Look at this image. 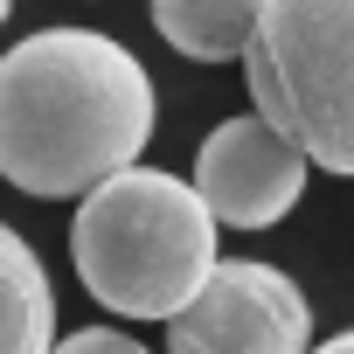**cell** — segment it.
<instances>
[{"instance_id": "obj_6", "label": "cell", "mask_w": 354, "mask_h": 354, "mask_svg": "<svg viewBox=\"0 0 354 354\" xmlns=\"http://www.w3.org/2000/svg\"><path fill=\"white\" fill-rule=\"evenodd\" d=\"M56 347V292L21 230L0 223V354H49Z\"/></svg>"}, {"instance_id": "obj_4", "label": "cell", "mask_w": 354, "mask_h": 354, "mask_svg": "<svg viewBox=\"0 0 354 354\" xmlns=\"http://www.w3.org/2000/svg\"><path fill=\"white\" fill-rule=\"evenodd\" d=\"M313 306L306 292L257 257H216L202 292L167 319V354H306Z\"/></svg>"}, {"instance_id": "obj_8", "label": "cell", "mask_w": 354, "mask_h": 354, "mask_svg": "<svg viewBox=\"0 0 354 354\" xmlns=\"http://www.w3.org/2000/svg\"><path fill=\"white\" fill-rule=\"evenodd\" d=\"M49 354H146L132 333H118V326H77L70 340H56Z\"/></svg>"}, {"instance_id": "obj_2", "label": "cell", "mask_w": 354, "mask_h": 354, "mask_svg": "<svg viewBox=\"0 0 354 354\" xmlns=\"http://www.w3.org/2000/svg\"><path fill=\"white\" fill-rule=\"evenodd\" d=\"M70 257L104 313L174 319L216 271V223L181 174L125 167L77 202Z\"/></svg>"}, {"instance_id": "obj_7", "label": "cell", "mask_w": 354, "mask_h": 354, "mask_svg": "<svg viewBox=\"0 0 354 354\" xmlns=\"http://www.w3.org/2000/svg\"><path fill=\"white\" fill-rule=\"evenodd\" d=\"M250 15H257L250 0H160L153 28L195 63H230L250 42Z\"/></svg>"}, {"instance_id": "obj_9", "label": "cell", "mask_w": 354, "mask_h": 354, "mask_svg": "<svg viewBox=\"0 0 354 354\" xmlns=\"http://www.w3.org/2000/svg\"><path fill=\"white\" fill-rule=\"evenodd\" d=\"M306 354H354V340H347V333H333V340H319V347H306Z\"/></svg>"}, {"instance_id": "obj_3", "label": "cell", "mask_w": 354, "mask_h": 354, "mask_svg": "<svg viewBox=\"0 0 354 354\" xmlns=\"http://www.w3.org/2000/svg\"><path fill=\"white\" fill-rule=\"evenodd\" d=\"M243 77L264 118L306 167H354V8L347 0H271L250 15Z\"/></svg>"}, {"instance_id": "obj_10", "label": "cell", "mask_w": 354, "mask_h": 354, "mask_svg": "<svg viewBox=\"0 0 354 354\" xmlns=\"http://www.w3.org/2000/svg\"><path fill=\"white\" fill-rule=\"evenodd\" d=\"M0 21H8V0H0Z\"/></svg>"}, {"instance_id": "obj_1", "label": "cell", "mask_w": 354, "mask_h": 354, "mask_svg": "<svg viewBox=\"0 0 354 354\" xmlns=\"http://www.w3.org/2000/svg\"><path fill=\"white\" fill-rule=\"evenodd\" d=\"M153 139L146 63L97 28H35L0 56V181L70 202L139 167Z\"/></svg>"}, {"instance_id": "obj_5", "label": "cell", "mask_w": 354, "mask_h": 354, "mask_svg": "<svg viewBox=\"0 0 354 354\" xmlns=\"http://www.w3.org/2000/svg\"><path fill=\"white\" fill-rule=\"evenodd\" d=\"M195 202L209 209V223L230 230H271L299 209L306 195V160L264 125V118H223L202 153H195Z\"/></svg>"}]
</instances>
